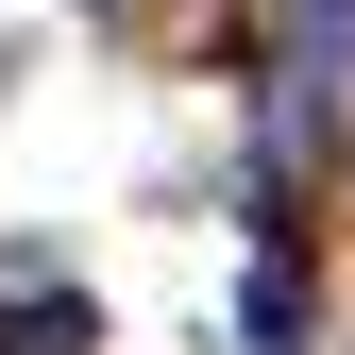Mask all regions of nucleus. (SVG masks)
<instances>
[{
  "label": "nucleus",
  "instance_id": "f257e3e1",
  "mask_svg": "<svg viewBox=\"0 0 355 355\" xmlns=\"http://www.w3.org/2000/svg\"><path fill=\"white\" fill-rule=\"evenodd\" d=\"M237 355H304V271H288V254H254V288H237Z\"/></svg>",
  "mask_w": 355,
  "mask_h": 355
},
{
  "label": "nucleus",
  "instance_id": "f03ea898",
  "mask_svg": "<svg viewBox=\"0 0 355 355\" xmlns=\"http://www.w3.org/2000/svg\"><path fill=\"white\" fill-rule=\"evenodd\" d=\"M102 322H85V288H34V304H0V355H85Z\"/></svg>",
  "mask_w": 355,
  "mask_h": 355
},
{
  "label": "nucleus",
  "instance_id": "7ed1b4c3",
  "mask_svg": "<svg viewBox=\"0 0 355 355\" xmlns=\"http://www.w3.org/2000/svg\"><path fill=\"white\" fill-rule=\"evenodd\" d=\"M338 17H355V0H288V51H322V34H338Z\"/></svg>",
  "mask_w": 355,
  "mask_h": 355
}]
</instances>
